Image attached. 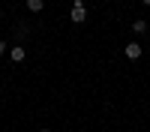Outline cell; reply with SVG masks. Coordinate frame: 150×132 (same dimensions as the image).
Instances as JSON below:
<instances>
[{
    "instance_id": "6",
    "label": "cell",
    "mask_w": 150,
    "mask_h": 132,
    "mask_svg": "<svg viewBox=\"0 0 150 132\" xmlns=\"http://www.w3.org/2000/svg\"><path fill=\"white\" fill-rule=\"evenodd\" d=\"M3 51H6V42H0V54H3Z\"/></svg>"
},
{
    "instance_id": "8",
    "label": "cell",
    "mask_w": 150,
    "mask_h": 132,
    "mask_svg": "<svg viewBox=\"0 0 150 132\" xmlns=\"http://www.w3.org/2000/svg\"><path fill=\"white\" fill-rule=\"evenodd\" d=\"M39 132H51V129H39Z\"/></svg>"
},
{
    "instance_id": "3",
    "label": "cell",
    "mask_w": 150,
    "mask_h": 132,
    "mask_svg": "<svg viewBox=\"0 0 150 132\" xmlns=\"http://www.w3.org/2000/svg\"><path fill=\"white\" fill-rule=\"evenodd\" d=\"M9 57H12V63H21V60H24V45H15L9 51Z\"/></svg>"
},
{
    "instance_id": "7",
    "label": "cell",
    "mask_w": 150,
    "mask_h": 132,
    "mask_svg": "<svg viewBox=\"0 0 150 132\" xmlns=\"http://www.w3.org/2000/svg\"><path fill=\"white\" fill-rule=\"evenodd\" d=\"M141 3H144V6H150V0H141Z\"/></svg>"
},
{
    "instance_id": "1",
    "label": "cell",
    "mask_w": 150,
    "mask_h": 132,
    "mask_svg": "<svg viewBox=\"0 0 150 132\" xmlns=\"http://www.w3.org/2000/svg\"><path fill=\"white\" fill-rule=\"evenodd\" d=\"M69 18H72V24H84V21H87V6H84V0H72Z\"/></svg>"
},
{
    "instance_id": "2",
    "label": "cell",
    "mask_w": 150,
    "mask_h": 132,
    "mask_svg": "<svg viewBox=\"0 0 150 132\" xmlns=\"http://www.w3.org/2000/svg\"><path fill=\"white\" fill-rule=\"evenodd\" d=\"M126 57H129V60H138V57H141V45H138V42H129V45H126Z\"/></svg>"
},
{
    "instance_id": "5",
    "label": "cell",
    "mask_w": 150,
    "mask_h": 132,
    "mask_svg": "<svg viewBox=\"0 0 150 132\" xmlns=\"http://www.w3.org/2000/svg\"><path fill=\"white\" fill-rule=\"evenodd\" d=\"M132 30H135V33H147V21H144V18L132 21Z\"/></svg>"
},
{
    "instance_id": "4",
    "label": "cell",
    "mask_w": 150,
    "mask_h": 132,
    "mask_svg": "<svg viewBox=\"0 0 150 132\" xmlns=\"http://www.w3.org/2000/svg\"><path fill=\"white\" fill-rule=\"evenodd\" d=\"M42 6H45V0H27V9L30 12H42Z\"/></svg>"
}]
</instances>
